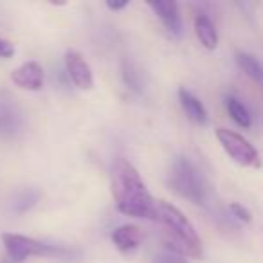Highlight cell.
Segmentation results:
<instances>
[{
  "mask_svg": "<svg viewBox=\"0 0 263 263\" xmlns=\"http://www.w3.org/2000/svg\"><path fill=\"white\" fill-rule=\"evenodd\" d=\"M110 184L119 213L132 218L155 220L157 200L152 197L143 177L132 162L121 157L116 159L110 168Z\"/></svg>",
  "mask_w": 263,
  "mask_h": 263,
  "instance_id": "cell-1",
  "label": "cell"
},
{
  "mask_svg": "<svg viewBox=\"0 0 263 263\" xmlns=\"http://www.w3.org/2000/svg\"><path fill=\"white\" fill-rule=\"evenodd\" d=\"M157 222L164 226V243L168 251L190 258H202V240L195 226L179 208L166 200H157Z\"/></svg>",
  "mask_w": 263,
  "mask_h": 263,
  "instance_id": "cell-2",
  "label": "cell"
},
{
  "mask_svg": "<svg viewBox=\"0 0 263 263\" xmlns=\"http://www.w3.org/2000/svg\"><path fill=\"white\" fill-rule=\"evenodd\" d=\"M2 241H4L8 256L15 263H22L29 258H51V259L74 261V259H78L81 256L80 251H76V249L45 243V241L34 240V238L24 236V234H16V233L2 234Z\"/></svg>",
  "mask_w": 263,
  "mask_h": 263,
  "instance_id": "cell-3",
  "label": "cell"
},
{
  "mask_svg": "<svg viewBox=\"0 0 263 263\" xmlns=\"http://www.w3.org/2000/svg\"><path fill=\"white\" fill-rule=\"evenodd\" d=\"M168 184L177 195L197 205L208 204L209 184L187 157H177L168 173Z\"/></svg>",
  "mask_w": 263,
  "mask_h": 263,
  "instance_id": "cell-4",
  "label": "cell"
},
{
  "mask_svg": "<svg viewBox=\"0 0 263 263\" xmlns=\"http://www.w3.org/2000/svg\"><path fill=\"white\" fill-rule=\"evenodd\" d=\"M215 136L218 139L220 146L223 148V152L236 164L251 170L261 168V155L247 137H243L234 130H229V128H216Z\"/></svg>",
  "mask_w": 263,
  "mask_h": 263,
  "instance_id": "cell-5",
  "label": "cell"
},
{
  "mask_svg": "<svg viewBox=\"0 0 263 263\" xmlns=\"http://www.w3.org/2000/svg\"><path fill=\"white\" fill-rule=\"evenodd\" d=\"M148 8L157 15L172 36H182V18H180L179 4L173 0H152L148 2Z\"/></svg>",
  "mask_w": 263,
  "mask_h": 263,
  "instance_id": "cell-6",
  "label": "cell"
},
{
  "mask_svg": "<svg viewBox=\"0 0 263 263\" xmlns=\"http://www.w3.org/2000/svg\"><path fill=\"white\" fill-rule=\"evenodd\" d=\"M65 69L69 72V78L78 88L90 90L94 87V74H92L90 65L78 51L65 52Z\"/></svg>",
  "mask_w": 263,
  "mask_h": 263,
  "instance_id": "cell-7",
  "label": "cell"
},
{
  "mask_svg": "<svg viewBox=\"0 0 263 263\" xmlns=\"http://www.w3.org/2000/svg\"><path fill=\"white\" fill-rule=\"evenodd\" d=\"M44 69L36 62H26L11 72V81L24 90H40L44 87Z\"/></svg>",
  "mask_w": 263,
  "mask_h": 263,
  "instance_id": "cell-8",
  "label": "cell"
},
{
  "mask_svg": "<svg viewBox=\"0 0 263 263\" xmlns=\"http://www.w3.org/2000/svg\"><path fill=\"white\" fill-rule=\"evenodd\" d=\"M143 241V231L134 223H124L112 231V243L124 256H132L141 247Z\"/></svg>",
  "mask_w": 263,
  "mask_h": 263,
  "instance_id": "cell-9",
  "label": "cell"
},
{
  "mask_svg": "<svg viewBox=\"0 0 263 263\" xmlns=\"http://www.w3.org/2000/svg\"><path fill=\"white\" fill-rule=\"evenodd\" d=\"M179 101H180V105H182L186 116L190 117L193 123L202 124V126L208 124V121H209L208 110H205V106L202 105V101L193 94V92H190L187 88L182 87L179 90Z\"/></svg>",
  "mask_w": 263,
  "mask_h": 263,
  "instance_id": "cell-10",
  "label": "cell"
},
{
  "mask_svg": "<svg viewBox=\"0 0 263 263\" xmlns=\"http://www.w3.org/2000/svg\"><path fill=\"white\" fill-rule=\"evenodd\" d=\"M195 34H197L202 47L208 51H215L218 47V31L208 15H198L195 18Z\"/></svg>",
  "mask_w": 263,
  "mask_h": 263,
  "instance_id": "cell-11",
  "label": "cell"
},
{
  "mask_svg": "<svg viewBox=\"0 0 263 263\" xmlns=\"http://www.w3.org/2000/svg\"><path fill=\"white\" fill-rule=\"evenodd\" d=\"M226 108L231 119L240 128H251L252 126V116L249 108L236 98V96H226Z\"/></svg>",
  "mask_w": 263,
  "mask_h": 263,
  "instance_id": "cell-12",
  "label": "cell"
},
{
  "mask_svg": "<svg viewBox=\"0 0 263 263\" xmlns=\"http://www.w3.org/2000/svg\"><path fill=\"white\" fill-rule=\"evenodd\" d=\"M236 63L245 76H249L252 81L263 87V65L254 56L247 54V52H236Z\"/></svg>",
  "mask_w": 263,
  "mask_h": 263,
  "instance_id": "cell-13",
  "label": "cell"
},
{
  "mask_svg": "<svg viewBox=\"0 0 263 263\" xmlns=\"http://www.w3.org/2000/svg\"><path fill=\"white\" fill-rule=\"evenodd\" d=\"M123 81L130 90L134 92L144 90V74L134 62L123 63Z\"/></svg>",
  "mask_w": 263,
  "mask_h": 263,
  "instance_id": "cell-14",
  "label": "cell"
},
{
  "mask_svg": "<svg viewBox=\"0 0 263 263\" xmlns=\"http://www.w3.org/2000/svg\"><path fill=\"white\" fill-rule=\"evenodd\" d=\"M40 198L36 190H24L22 193H18V197L13 200V211L16 213H26L29 211L31 208H34Z\"/></svg>",
  "mask_w": 263,
  "mask_h": 263,
  "instance_id": "cell-15",
  "label": "cell"
},
{
  "mask_svg": "<svg viewBox=\"0 0 263 263\" xmlns=\"http://www.w3.org/2000/svg\"><path fill=\"white\" fill-rule=\"evenodd\" d=\"M18 128V117L9 106H0V132L13 134Z\"/></svg>",
  "mask_w": 263,
  "mask_h": 263,
  "instance_id": "cell-16",
  "label": "cell"
},
{
  "mask_svg": "<svg viewBox=\"0 0 263 263\" xmlns=\"http://www.w3.org/2000/svg\"><path fill=\"white\" fill-rule=\"evenodd\" d=\"M229 211H231V215H233L236 220H240V222H243V223L252 222V213L249 211L243 204H240V202H231Z\"/></svg>",
  "mask_w": 263,
  "mask_h": 263,
  "instance_id": "cell-17",
  "label": "cell"
},
{
  "mask_svg": "<svg viewBox=\"0 0 263 263\" xmlns=\"http://www.w3.org/2000/svg\"><path fill=\"white\" fill-rule=\"evenodd\" d=\"M154 263H187L186 256L179 254V252H173V251H164L161 254L155 256Z\"/></svg>",
  "mask_w": 263,
  "mask_h": 263,
  "instance_id": "cell-18",
  "label": "cell"
},
{
  "mask_svg": "<svg viewBox=\"0 0 263 263\" xmlns=\"http://www.w3.org/2000/svg\"><path fill=\"white\" fill-rule=\"evenodd\" d=\"M13 54H15V45L11 44V42L4 40V38H0V58H13Z\"/></svg>",
  "mask_w": 263,
  "mask_h": 263,
  "instance_id": "cell-19",
  "label": "cell"
},
{
  "mask_svg": "<svg viewBox=\"0 0 263 263\" xmlns=\"http://www.w3.org/2000/svg\"><path fill=\"white\" fill-rule=\"evenodd\" d=\"M128 0H108L106 2V8L110 9V11H121V9H124V8H128Z\"/></svg>",
  "mask_w": 263,
  "mask_h": 263,
  "instance_id": "cell-20",
  "label": "cell"
}]
</instances>
